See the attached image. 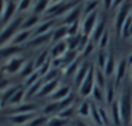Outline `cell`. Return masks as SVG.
<instances>
[{"label": "cell", "instance_id": "6da1fadb", "mask_svg": "<svg viewBox=\"0 0 132 126\" xmlns=\"http://www.w3.org/2000/svg\"><path fill=\"white\" fill-rule=\"evenodd\" d=\"M120 105V113H122V121L124 123H128L132 117V96L129 91H126L119 101Z\"/></svg>", "mask_w": 132, "mask_h": 126}, {"label": "cell", "instance_id": "7a4b0ae2", "mask_svg": "<svg viewBox=\"0 0 132 126\" xmlns=\"http://www.w3.org/2000/svg\"><path fill=\"white\" fill-rule=\"evenodd\" d=\"M95 82H96V70H95L93 68H91L88 76L86 77V79L83 81L82 86L79 87L80 95H82V96H88V95H91V94L93 92L95 87H96V86H95Z\"/></svg>", "mask_w": 132, "mask_h": 126}, {"label": "cell", "instance_id": "3957f363", "mask_svg": "<svg viewBox=\"0 0 132 126\" xmlns=\"http://www.w3.org/2000/svg\"><path fill=\"white\" fill-rule=\"evenodd\" d=\"M97 22H98L97 21V12H93V13L86 16V18L83 21V26H82V31L84 33V36H88L89 34H92Z\"/></svg>", "mask_w": 132, "mask_h": 126}, {"label": "cell", "instance_id": "277c9868", "mask_svg": "<svg viewBox=\"0 0 132 126\" xmlns=\"http://www.w3.org/2000/svg\"><path fill=\"white\" fill-rule=\"evenodd\" d=\"M3 4L4 5H3V11H2V22H3V25H5L9 21V18L14 14L18 5H16L17 3H14V2H3Z\"/></svg>", "mask_w": 132, "mask_h": 126}, {"label": "cell", "instance_id": "5b68a950", "mask_svg": "<svg viewBox=\"0 0 132 126\" xmlns=\"http://www.w3.org/2000/svg\"><path fill=\"white\" fill-rule=\"evenodd\" d=\"M23 68V58H20V57H16V56H11V60L8 61V64L4 66V72H8V73H17L18 70L21 72Z\"/></svg>", "mask_w": 132, "mask_h": 126}, {"label": "cell", "instance_id": "8992f818", "mask_svg": "<svg viewBox=\"0 0 132 126\" xmlns=\"http://www.w3.org/2000/svg\"><path fill=\"white\" fill-rule=\"evenodd\" d=\"M68 43L66 42H58L54 47H52L51 49V58L53 60H57V58H62L65 55H66V49H68Z\"/></svg>", "mask_w": 132, "mask_h": 126}, {"label": "cell", "instance_id": "52a82bcc", "mask_svg": "<svg viewBox=\"0 0 132 126\" xmlns=\"http://www.w3.org/2000/svg\"><path fill=\"white\" fill-rule=\"evenodd\" d=\"M110 120L113 121L114 125L119 126L122 123V113H120V105L119 101H113V104L110 105Z\"/></svg>", "mask_w": 132, "mask_h": 126}, {"label": "cell", "instance_id": "ba28073f", "mask_svg": "<svg viewBox=\"0 0 132 126\" xmlns=\"http://www.w3.org/2000/svg\"><path fill=\"white\" fill-rule=\"evenodd\" d=\"M127 66H128V61H127V58L120 60V61H119V64L117 65V70H115V86H119L120 81L124 78V74H126Z\"/></svg>", "mask_w": 132, "mask_h": 126}, {"label": "cell", "instance_id": "9c48e42d", "mask_svg": "<svg viewBox=\"0 0 132 126\" xmlns=\"http://www.w3.org/2000/svg\"><path fill=\"white\" fill-rule=\"evenodd\" d=\"M58 83L60 81L58 79H53V81H49L48 83H45L43 86V88H40L39 94L38 95H42V96H47V95H53L56 92V90L58 88Z\"/></svg>", "mask_w": 132, "mask_h": 126}, {"label": "cell", "instance_id": "30bf717a", "mask_svg": "<svg viewBox=\"0 0 132 126\" xmlns=\"http://www.w3.org/2000/svg\"><path fill=\"white\" fill-rule=\"evenodd\" d=\"M34 114L35 113H22V114H14L12 118H11V122L12 123H16V125H23L26 122H31L34 118Z\"/></svg>", "mask_w": 132, "mask_h": 126}, {"label": "cell", "instance_id": "8fae6325", "mask_svg": "<svg viewBox=\"0 0 132 126\" xmlns=\"http://www.w3.org/2000/svg\"><path fill=\"white\" fill-rule=\"evenodd\" d=\"M69 96H70V88L68 86H63V87H58L56 90V92L52 95V99H53V101H58V100L62 101Z\"/></svg>", "mask_w": 132, "mask_h": 126}, {"label": "cell", "instance_id": "7c38bea8", "mask_svg": "<svg viewBox=\"0 0 132 126\" xmlns=\"http://www.w3.org/2000/svg\"><path fill=\"white\" fill-rule=\"evenodd\" d=\"M69 35V26H61L53 33V42H62V38Z\"/></svg>", "mask_w": 132, "mask_h": 126}, {"label": "cell", "instance_id": "4fadbf2b", "mask_svg": "<svg viewBox=\"0 0 132 126\" xmlns=\"http://www.w3.org/2000/svg\"><path fill=\"white\" fill-rule=\"evenodd\" d=\"M105 99H106V103L108 104H113V99H114V83L113 81H109L106 87H105Z\"/></svg>", "mask_w": 132, "mask_h": 126}, {"label": "cell", "instance_id": "5bb4252c", "mask_svg": "<svg viewBox=\"0 0 132 126\" xmlns=\"http://www.w3.org/2000/svg\"><path fill=\"white\" fill-rule=\"evenodd\" d=\"M23 98H26V92H25L23 90L17 91V92H16V95L9 100V105H12V107H17V105L22 101V99H23Z\"/></svg>", "mask_w": 132, "mask_h": 126}, {"label": "cell", "instance_id": "9a60e30c", "mask_svg": "<svg viewBox=\"0 0 132 126\" xmlns=\"http://www.w3.org/2000/svg\"><path fill=\"white\" fill-rule=\"evenodd\" d=\"M29 35H31V30H23V31L18 33V34H17V38H14L12 42H13L14 44L23 43L25 40H27V39H29Z\"/></svg>", "mask_w": 132, "mask_h": 126}, {"label": "cell", "instance_id": "2e32d148", "mask_svg": "<svg viewBox=\"0 0 132 126\" xmlns=\"http://www.w3.org/2000/svg\"><path fill=\"white\" fill-rule=\"evenodd\" d=\"M38 22H39V17H38L36 14H32L31 17H29V18L23 22L22 29H23V30H27L29 27H34V26H36Z\"/></svg>", "mask_w": 132, "mask_h": 126}, {"label": "cell", "instance_id": "e0dca14e", "mask_svg": "<svg viewBox=\"0 0 132 126\" xmlns=\"http://www.w3.org/2000/svg\"><path fill=\"white\" fill-rule=\"evenodd\" d=\"M68 125V120H65L62 117H53L49 118L47 126H66Z\"/></svg>", "mask_w": 132, "mask_h": 126}, {"label": "cell", "instance_id": "ac0fdd59", "mask_svg": "<svg viewBox=\"0 0 132 126\" xmlns=\"http://www.w3.org/2000/svg\"><path fill=\"white\" fill-rule=\"evenodd\" d=\"M48 121H49V120H48L45 116H40V117L34 118V120L30 122V125H29V126H47Z\"/></svg>", "mask_w": 132, "mask_h": 126}, {"label": "cell", "instance_id": "d6986e66", "mask_svg": "<svg viewBox=\"0 0 132 126\" xmlns=\"http://www.w3.org/2000/svg\"><path fill=\"white\" fill-rule=\"evenodd\" d=\"M38 5L35 7V14L38 16V13H40L42 11H44V9H48V7L49 5H47V4H49L48 2H38L36 3Z\"/></svg>", "mask_w": 132, "mask_h": 126}, {"label": "cell", "instance_id": "ffe728a7", "mask_svg": "<svg viewBox=\"0 0 132 126\" xmlns=\"http://www.w3.org/2000/svg\"><path fill=\"white\" fill-rule=\"evenodd\" d=\"M97 2H89V3H87V7H84V12L86 13H88V14H91V13H93V11L97 8ZM96 12V11H95Z\"/></svg>", "mask_w": 132, "mask_h": 126}, {"label": "cell", "instance_id": "44dd1931", "mask_svg": "<svg viewBox=\"0 0 132 126\" xmlns=\"http://www.w3.org/2000/svg\"><path fill=\"white\" fill-rule=\"evenodd\" d=\"M108 39H109V36H108V31H105V34H104L102 38L100 39V47H101V48L106 47V44H108Z\"/></svg>", "mask_w": 132, "mask_h": 126}, {"label": "cell", "instance_id": "7402d4cb", "mask_svg": "<svg viewBox=\"0 0 132 126\" xmlns=\"http://www.w3.org/2000/svg\"><path fill=\"white\" fill-rule=\"evenodd\" d=\"M18 4H20V5H18V8H20L21 11H23V9H27L32 3H31V2H21V3H18Z\"/></svg>", "mask_w": 132, "mask_h": 126}, {"label": "cell", "instance_id": "603a6c76", "mask_svg": "<svg viewBox=\"0 0 132 126\" xmlns=\"http://www.w3.org/2000/svg\"><path fill=\"white\" fill-rule=\"evenodd\" d=\"M127 61H128V65H129V66H131V65H132V53H131V55H129V57H128V58H127Z\"/></svg>", "mask_w": 132, "mask_h": 126}, {"label": "cell", "instance_id": "cb8c5ba5", "mask_svg": "<svg viewBox=\"0 0 132 126\" xmlns=\"http://www.w3.org/2000/svg\"><path fill=\"white\" fill-rule=\"evenodd\" d=\"M77 126H88V125L84 123V122H80V121H79V122H77Z\"/></svg>", "mask_w": 132, "mask_h": 126}]
</instances>
